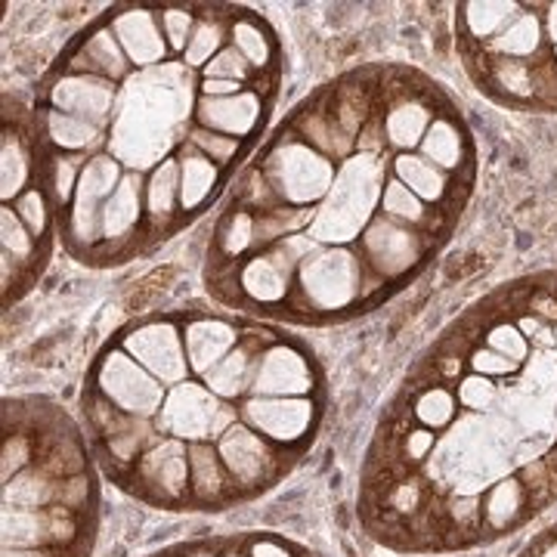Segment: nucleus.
Segmentation results:
<instances>
[{
    "label": "nucleus",
    "mask_w": 557,
    "mask_h": 557,
    "mask_svg": "<svg viewBox=\"0 0 557 557\" xmlns=\"http://www.w3.org/2000/svg\"><path fill=\"white\" fill-rule=\"evenodd\" d=\"M242 7L161 3L171 53L134 65L102 13L62 57L112 81L97 121L32 109L38 180L57 236L81 263L149 255L205 214L251 159L282 65H258L236 40Z\"/></svg>",
    "instance_id": "obj_2"
},
{
    "label": "nucleus",
    "mask_w": 557,
    "mask_h": 557,
    "mask_svg": "<svg viewBox=\"0 0 557 557\" xmlns=\"http://www.w3.org/2000/svg\"><path fill=\"white\" fill-rule=\"evenodd\" d=\"M453 109L399 65L344 72L242 164L208 251V292L233 313L295 325L357 319L437 255L394 214V183Z\"/></svg>",
    "instance_id": "obj_1"
},
{
    "label": "nucleus",
    "mask_w": 557,
    "mask_h": 557,
    "mask_svg": "<svg viewBox=\"0 0 557 557\" xmlns=\"http://www.w3.org/2000/svg\"><path fill=\"white\" fill-rule=\"evenodd\" d=\"M248 557H292V548L273 536L248 539Z\"/></svg>",
    "instance_id": "obj_3"
}]
</instances>
